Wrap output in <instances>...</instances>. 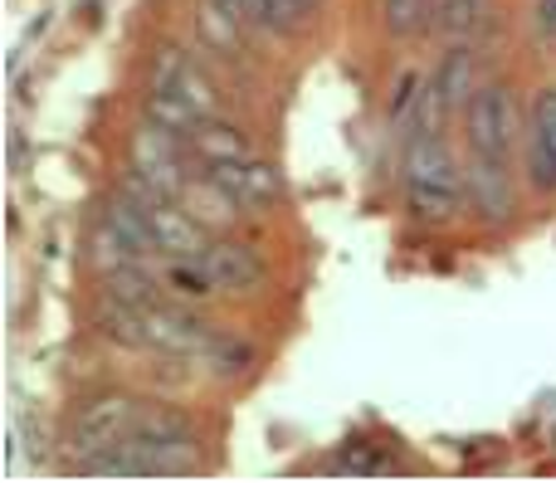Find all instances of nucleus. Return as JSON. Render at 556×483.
<instances>
[{"label": "nucleus", "mask_w": 556, "mask_h": 483, "mask_svg": "<svg viewBox=\"0 0 556 483\" xmlns=\"http://www.w3.org/2000/svg\"><path fill=\"white\" fill-rule=\"evenodd\" d=\"M98 328H103V338L123 342V347L132 352H156V357H181V361H205L211 371H230V377H240L244 367L254 361V352L244 347V342H235L230 332H215L205 328L201 318H191V313L172 308V303L152 298V303H123L108 293L103 313H98Z\"/></svg>", "instance_id": "nucleus-1"}, {"label": "nucleus", "mask_w": 556, "mask_h": 483, "mask_svg": "<svg viewBox=\"0 0 556 483\" xmlns=\"http://www.w3.org/2000/svg\"><path fill=\"white\" fill-rule=\"evenodd\" d=\"M147 117L162 123L166 132L186 137L215 117V88L211 78L195 68V59L176 45H162V54L152 59V78H147Z\"/></svg>", "instance_id": "nucleus-2"}, {"label": "nucleus", "mask_w": 556, "mask_h": 483, "mask_svg": "<svg viewBox=\"0 0 556 483\" xmlns=\"http://www.w3.org/2000/svg\"><path fill=\"white\" fill-rule=\"evenodd\" d=\"M464 195H469V171L454 162L450 142L425 127L405 152V211L420 225H444L454 220Z\"/></svg>", "instance_id": "nucleus-3"}, {"label": "nucleus", "mask_w": 556, "mask_h": 483, "mask_svg": "<svg viewBox=\"0 0 556 483\" xmlns=\"http://www.w3.org/2000/svg\"><path fill=\"white\" fill-rule=\"evenodd\" d=\"M142 410H147V401L117 396V391L84 401L74 425H68V455H74L78 465H88V459H98V455H117V449L132 440Z\"/></svg>", "instance_id": "nucleus-4"}, {"label": "nucleus", "mask_w": 556, "mask_h": 483, "mask_svg": "<svg viewBox=\"0 0 556 483\" xmlns=\"http://www.w3.org/2000/svg\"><path fill=\"white\" fill-rule=\"evenodd\" d=\"M205 176H211L225 195H235L240 211H274V205L283 201V176H278L250 142L215 156V162H205Z\"/></svg>", "instance_id": "nucleus-5"}, {"label": "nucleus", "mask_w": 556, "mask_h": 483, "mask_svg": "<svg viewBox=\"0 0 556 483\" xmlns=\"http://www.w3.org/2000/svg\"><path fill=\"white\" fill-rule=\"evenodd\" d=\"M181 142L186 137L166 132V127L152 123V117H147V123L132 132V142H127V162H132V171L142 176V181H152L156 191L176 195V201H186V191L195 186V176L186 171Z\"/></svg>", "instance_id": "nucleus-6"}, {"label": "nucleus", "mask_w": 556, "mask_h": 483, "mask_svg": "<svg viewBox=\"0 0 556 483\" xmlns=\"http://www.w3.org/2000/svg\"><path fill=\"white\" fill-rule=\"evenodd\" d=\"M464 127H469V152L508 162L513 147H518V103H513V93L503 84L473 88L469 107H464Z\"/></svg>", "instance_id": "nucleus-7"}, {"label": "nucleus", "mask_w": 556, "mask_h": 483, "mask_svg": "<svg viewBox=\"0 0 556 483\" xmlns=\"http://www.w3.org/2000/svg\"><path fill=\"white\" fill-rule=\"evenodd\" d=\"M195 259H201L205 279L215 283V293H254L264 283V264L240 240H211Z\"/></svg>", "instance_id": "nucleus-8"}, {"label": "nucleus", "mask_w": 556, "mask_h": 483, "mask_svg": "<svg viewBox=\"0 0 556 483\" xmlns=\"http://www.w3.org/2000/svg\"><path fill=\"white\" fill-rule=\"evenodd\" d=\"M464 171H469V201H473V211H479L489 225H493V220H508L513 205H518V195H513L508 162L473 152V162L464 166Z\"/></svg>", "instance_id": "nucleus-9"}, {"label": "nucleus", "mask_w": 556, "mask_h": 483, "mask_svg": "<svg viewBox=\"0 0 556 483\" xmlns=\"http://www.w3.org/2000/svg\"><path fill=\"white\" fill-rule=\"evenodd\" d=\"M528 171L542 191H556V88L532 103V132H528Z\"/></svg>", "instance_id": "nucleus-10"}, {"label": "nucleus", "mask_w": 556, "mask_h": 483, "mask_svg": "<svg viewBox=\"0 0 556 483\" xmlns=\"http://www.w3.org/2000/svg\"><path fill=\"white\" fill-rule=\"evenodd\" d=\"M434 98L450 113L454 107H469V98H473V49L469 45H450L440 78H434Z\"/></svg>", "instance_id": "nucleus-11"}, {"label": "nucleus", "mask_w": 556, "mask_h": 483, "mask_svg": "<svg viewBox=\"0 0 556 483\" xmlns=\"http://www.w3.org/2000/svg\"><path fill=\"white\" fill-rule=\"evenodd\" d=\"M483 25H489V0H440L434 10V29L444 45H469Z\"/></svg>", "instance_id": "nucleus-12"}, {"label": "nucleus", "mask_w": 556, "mask_h": 483, "mask_svg": "<svg viewBox=\"0 0 556 483\" xmlns=\"http://www.w3.org/2000/svg\"><path fill=\"white\" fill-rule=\"evenodd\" d=\"M327 469H337V474H352V479H381V474H395L401 465H395V459L386 455L381 445H371V440H342Z\"/></svg>", "instance_id": "nucleus-13"}, {"label": "nucleus", "mask_w": 556, "mask_h": 483, "mask_svg": "<svg viewBox=\"0 0 556 483\" xmlns=\"http://www.w3.org/2000/svg\"><path fill=\"white\" fill-rule=\"evenodd\" d=\"M323 10V0H260V25L274 29V35H298L307 20Z\"/></svg>", "instance_id": "nucleus-14"}, {"label": "nucleus", "mask_w": 556, "mask_h": 483, "mask_svg": "<svg viewBox=\"0 0 556 483\" xmlns=\"http://www.w3.org/2000/svg\"><path fill=\"white\" fill-rule=\"evenodd\" d=\"M195 29H201V39L211 49H225V54H235V49H240V20H235L230 10H215V5H205V0H201Z\"/></svg>", "instance_id": "nucleus-15"}, {"label": "nucleus", "mask_w": 556, "mask_h": 483, "mask_svg": "<svg viewBox=\"0 0 556 483\" xmlns=\"http://www.w3.org/2000/svg\"><path fill=\"white\" fill-rule=\"evenodd\" d=\"M434 10H440V0H386V29H391L395 39H405V35H415Z\"/></svg>", "instance_id": "nucleus-16"}, {"label": "nucleus", "mask_w": 556, "mask_h": 483, "mask_svg": "<svg viewBox=\"0 0 556 483\" xmlns=\"http://www.w3.org/2000/svg\"><path fill=\"white\" fill-rule=\"evenodd\" d=\"M538 25L547 39H556V0H538Z\"/></svg>", "instance_id": "nucleus-17"}, {"label": "nucleus", "mask_w": 556, "mask_h": 483, "mask_svg": "<svg viewBox=\"0 0 556 483\" xmlns=\"http://www.w3.org/2000/svg\"><path fill=\"white\" fill-rule=\"evenodd\" d=\"M205 5H215V10H230L235 20H244V15H250V5H244V0H205Z\"/></svg>", "instance_id": "nucleus-18"}, {"label": "nucleus", "mask_w": 556, "mask_h": 483, "mask_svg": "<svg viewBox=\"0 0 556 483\" xmlns=\"http://www.w3.org/2000/svg\"><path fill=\"white\" fill-rule=\"evenodd\" d=\"M244 5H250V15H260V0H244Z\"/></svg>", "instance_id": "nucleus-19"}]
</instances>
